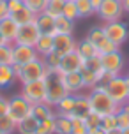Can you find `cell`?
<instances>
[{"instance_id": "31", "label": "cell", "mask_w": 129, "mask_h": 134, "mask_svg": "<svg viewBox=\"0 0 129 134\" xmlns=\"http://www.w3.org/2000/svg\"><path fill=\"white\" fill-rule=\"evenodd\" d=\"M64 5H66V0H48V5H46V11L50 16L53 18H58L64 11Z\"/></svg>"}, {"instance_id": "9", "label": "cell", "mask_w": 129, "mask_h": 134, "mask_svg": "<svg viewBox=\"0 0 129 134\" xmlns=\"http://www.w3.org/2000/svg\"><path fill=\"white\" fill-rule=\"evenodd\" d=\"M42 71H44V60L41 57H37L35 60L28 62L21 67V72L18 76V80L21 83H28V81H35V80H42Z\"/></svg>"}, {"instance_id": "12", "label": "cell", "mask_w": 129, "mask_h": 134, "mask_svg": "<svg viewBox=\"0 0 129 134\" xmlns=\"http://www.w3.org/2000/svg\"><path fill=\"white\" fill-rule=\"evenodd\" d=\"M92 111V106H90V100H88V94L85 92H80V94H74V108L69 115V118H82L85 120V116Z\"/></svg>"}, {"instance_id": "36", "label": "cell", "mask_w": 129, "mask_h": 134, "mask_svg": "<svg viewBox=\"0 0 129 134\" xmlns=\"http://www.w3.org/2000/svg\"><path fill=\"white\" fill-rule=\"evenodd\" d=\"M62 16H66L67 20L76 21L80 16H78V7H76V2H67L66 0V5H64V11H62Z\"/></svg>"}, {"instance_id": "18", "label": "cell", "mask_w": 129, "mask_h": 134, "mask_svg": "<svg viewBox=\"0 0 129 134\" xmlns=\"http://www.w3.org/2000/svg\"><path fill=\"white\" fill-rule=\"evenodd\" d=\"M35 25L39 28L41 34H50V35H55V18L50 16L48 13H41L35 16Z\"/></svg>"}, {"instance_id": "50", "label": "cell", "mask_w": 129, "mask_h": 134, "mask_svg": "<svg viewBox=\"0 0 129 134\" xmlns=\"http://www.w3.org/2000/svg\"><path fill=\"white\" fill-rule=\"evenodd\" d=\"M4 44H7V41H6V37L0 34V46H4Z\"/></svg>"}, {"instance_id": "41", "label": "cell", "mask_w": 129, "mask_h": 134, "mask_svg": "<svg viewBox=\"0 0 129 134\" xmlns=\"http://www.w3.org/2000/svg\"><path fill=\"white\" fill-rule=\"evenodd\" d=\"M101 115L99 113H95V111H90V113L85 116V124H87V127L88 129H92V127H99L101 125Z\"/></svg>"}, {"instance_id": "13", "label": "cell", "mask_w": 129, "mask_h": 134, "mask_svg": "<svg viewBox=\"0 0 129 134\" xmlns=\"http://www.w3.org/2000/svg\"><path fill=\"white\" fill-rule=\"evenodd\" d=\"M53 46H55V51L60 55H67L71 51H74L76 49V39L73 35H66V34H55L53 35Z\"/></svg>"}, {"instance_id": "44", "label": "cell", "mask_w": 129, "mask_h": 134, "mask_svg": "<svg viewBox=\"0 0 129 134\" xmlns=\"http://www.w3.org/2000/svg\"><path fill=\"white\" fill-rule=\"evenodd\" d=\"M7 113H9V99L0 94V116H4Z\"/></svg>"}, {"instance_id": "49", "label": "cell", "mask_w": 129, "mask_h": 134, "mask_svg": "<svg viewBox=\"0 0 129 134\" xmlns=\"http://www.w3.org/2000/svg\"><path fill=\"white\" fill-rule=\"evenodd\" d=\"M106 134H122V129H113V131H108Z\"/></svg>"}, {"instance_id": "51", "label": "cell", "mask_w": 129, "mask_h": 134, "mask_svg": "<svg viewBox=\"0 0 129 134\" xmlns=\"http://www.w3.org/2000/svg\"><path fill=\"white\" fill-rule=\"evenodd\" d=\"M126 85H127V92H129V74L126 76Z\"/></svg>"}, {"instance_id": "38", "label": "cell", "mask_w": 129, "mask_h": 134, "mask_svg": "<svg viewBox=\"0 0 129 134\" xmlns=\"http://www.w3.org/2000/svg\"><path fill=\"white\" fill-rule=\"evenodd\" d=\"M55 118H48V120L39 122V127H37L35 134H55Z\"/></svg>"}, {"instance_id": "29", "label": "cell", "mask_w": 129, "mask_h": 134, "mask_svg": "<svg viewBox=\"0 0 129 134\" xmlns=\"http://www.w3.org/2000/svg\"><path fill=\"white\" fill-rule=\"evenodd\" d=\"M23 4L27 7L30 13H34L35 16L41 14L46 11V5H48V0H23Z\"/></svg>"}, {"instance_id": "43", "label": "cell", "mask_w": 129, "mask_h": 134, "mask_svg": "<svg viewBox=\"0 0 129 134\" xmlns=\"http://www.w3.org/2000/svg\"><path fill=\"white\" fill-rule=\"evenodd\" d=\"M7 7H9V14H13L16 11L23 9L25 4H23V0H7Z\"/></svg>"}, {"instance_id": "21", "label": "cell", "mask_w": 129, "mask_h": 134, "mask_svg": "<svg viewBox=\"0 0 129 134\" xmlns=\"http://www.w3.org/2000/svg\"><path fill=\"white\" fill-rule=\"evenodd\" d=\"M37 127H39V120L30 115L27 118H23L21 122H18L16 131H18V134H35L37 132Z\"/></svg>"}, {"instance_id": "48", "label": "cell", "mask_w": 129, "mask_h": 134, "mask_svg": "<svg viewBox=\"0 0 129 134\" xmlns=\"http://www.w3.org/2000/svg\"><path fill=\"white\" fill-rule=\"evenodd\" d=\"M122 5H124V11L129 13V0H122Z\"/></svg>"}, {"instance_id": "54", "label": "cell", "mask_w": 129, "mask_h": 134, "mask_svg": "<svg viewBox=\"0 0 129 134\" xmlns=\"http://www.w3.org/2000/svg\"><path fill=\"white\" fill-rule=\"evenodd\" d=\"M0 134H2V131H0Z\"/></svg>"}, {"instance_id": "40", "label": "cell", "mask_w": 129, "mask_h": 134, "mask_svg": "<svg viewBox=\"0 0 129 134\" xmlns=\"http://www.w3.org/2000/svg\"><path fill=\"white\" fill-rule=\"evenodd\" d=\"M73 120V129H71V134H87L88 132V127L85 120L82 118H71Z\"/></svg>"}, {"instance_id": "17", "label": "cell", "mask_w": 129, "mask_h": 134, "mask_svg": "<svg viewBox=\"0 0 129 134\" xmlns=\"http://www.w3.org/2000/svg\"><path fill=\"white\" fill-rule=\"evenodd\" d=\"M53 35H50V34H41V37H39V41L35 42V51H37V55L41 57V58H44V57H48V55L51 53V51H55V46H53Z\"/></svg>"}, {"instance_id": "10", "label": "cell", "mask_w": 129, "mask_h": 134, "mask_svg": "<svg viewBox=\"0 0 129 134\" xmlns=\"http://www.w3.org/2000/svg\"><path fill=\"white\" fill-rule=\"evenodd\" d=\"M41 37V32L35 25V21L32 23H27V25H21L20 30H18V35H16V41L14 44H23V46H35V42Z\"/></svg>"}, {"instance_id": "35", "label": "cell", "mask_w": 129, "mask_h": 134, "mask_svg": "<svg viewBox=\"0 0 129 134\" xmlns=\"http://www.w3.org/2000/svg\"><path fill=\"white\" fill-rule=\"evenodd\" d=\"M85 67H87V69H90L92 72H95L99 78H101V74L104 72L103 64H101V55H97V57H92V58L85 60Z\"/></svg>"}, {"instance_id": "47", "label": "cell", "mask_w": 129, "mask_h": 134, "mask_svg": "<svg viewBox=\"0 0 129 134\" xmlns=\"http://www.w3.org/2000/svg\"><path fill=\"white\" fill-rule=\"evenodd\" d=\"M90 4H92V7H94V11L97 13L99 7H101V4H103V0H90Z\"/></svg>"}, {"instance_id": "16", "label": "cell", "mask_w": 129, "mask_h": 134, "mask_svg": "<svg viewBox=\"0 0 129 134\" xmlns=\"http://www.w3.org/2000/svg\"><path fill=\"white\" fill-rule=\"evenodd\" d=\"M18 30H20V25H18L11 16H7V18H4V20H0V34L6 37L7 42L14 44L16 35H18Z\"/></svg>"}, {"instance_id": "8", "label": "cell", "mask_w": 129, "mask_h": 134, "mask_svg": "<svg viewBox=\"0 0 129 134\" xmlns=\"http://www.w3.org/2000/svg\"><path fill=\"white\" fill-rule=\"evenodd\" d=\"M103 28L108 35V39L111 42H115L119 48L122 46L129 37V30L126 27V23H122V21H108V23L103 25Z\"/></svg>"}, {"instance_id": "52", "label": "cell", "mask_w": 129, "mask_h": 134, "mask_svg": "<svg viewBox=\"0 0 129 134\" xmlns=\"http://www.w3.org/2000/svg\"><path fill=\"white\" fill-rule=\"evenodd\" d=\"M122 134H129V127H127V129H124V131H122Z\"/></svg>"}, {"instance_id": "45", "label": "cell", "mask_w": 129, "mask_h": 134, "mask_svg": "<svg viewBox=\"0 0 129 134\" xmlns=\"http://www.w3.org/2000/svg\"><path fill=\"white\" fill-rule=\"evenodd\" d=\"M9 16V7H7V0H0V20H4Z\"/></svg>"}, {"instance_id": "28", "label": "cell", "mask_w": 129, "mask_h": 134, "mask_svg": "<svg viewBox=\"0 0 129 134\" xmlns=\"http://www.w3.org/2000/svg\"><path fill=\"white\" fill-rule=\"evenodd\" d=\"M87 39L92 42L95 46V49H97V44L101 42V41L106 39V32H104V28H103V25H97V27H92L90 30H88L87 34Z\"/></svg>"}, {"instance_id": "19", "label": "cell", "mask_w": 129, "mask_h": 134, "mask_svg": "<svg viewBox=\"0 0 129 134\" xmlns=\"http://www.w3.org/2000/svg\"><path fill=\"white\" fill-rule=\"evenodd\" d=\"M32 116H35L39 122H42V120H48V118H55L57 116V111L48 102H39V104H34L32 106Z\"/></svg>"}, {"instance_id": "27", "label": "cell", "mask_w": 129, "mask_h": 134, "mask_svg": "<svg viewBox=\"0 0 129 134\" xmlns=\"http://www.w3.org/2000/svg\"><path fill=\"white\" fill-rule=\"evenodd\" d=\"M0 64H4V65L14 64V44L7 42L4 46H0Z\"/></svg>"}, {"instance_id": "53", "label": "cell", "mask_w": 129, "mask_h": 134, "mask_svg": "<svg viewBox=\"0 0 129 134\" xmlns=\"http://www.w3.org/2000/svg\"><path fill=\"white\" fill-rule=\"evenodd\" d=\"M67 2H76V0H67Z\"/></svg>"}, {"instance_id": "4", "label": "cell", "mask_w": 129, "mask_h": 134, "mask_svg": "<svg viewBox=\"0 0 129 134\" xmlns=\"http://www.w3.org/2000/svg\"><path fill=\"white\" fill-rule=\"evenodd\" d=\"M32 115V104L21 94H14L9 97V116L16 124Z\"/></svg>"}, {"instance_id": "37", "label": "cell", "mask_w": 129, "mask_h": 134, "mask_svg": "<svg viewBox=\"0 0 129 134\" xmlns=\"http://www.w3.org/2000/svg\"><path fill=\"white\" fill-rule=\"evenodd\" d=\"M101 127L108 132L113 129H119V120H117V115H104L101 118Z\"/></svg>"}, {"instance_id": "24", "label": "cell", "mask_w": 129, "mask_h": 134, "mask_svg": "<svg viewBox=\"0 0 129 134\" xmlns=\"http://www.w3.org/2000/svg\"><path fill=\"white\" fill-rule=\"evenodd\" d=\"M73 108H74V94H67L64 99L58 100V104L55 106V111H57V115L69 116L71 111H73Z\"/></svg>"}, {"instance_id": "39", "label": "cell", "mask_w": 129, "mask_h": 134, "mask_svg": "<svg viewBox=\"0 0 129 134\" xmlns=\"http://www.w3.org/2000/svg\"><path fill=\"white\" fill-rule=\"evenodd\" d=\"M117 49H119V46L108 39V35H106V39H104V41H101V42L97 44V51H99V55L111 53V51H117Z\"/></svg>"}, {"instance_id": "32", "label": "cell", "mask_w": 129, "mask_h": 134, "mask_svg": "<svg viewBox=\"0 0 129 134\" xmlns=\"http://www.w3.org/2000/svg\"><path fill=\"white\" fill-rule=\"evenodd\" d=\"M76 7H78V16L80 18H88V16L95 14L90 0H76Z\"/></svg>"}, {"instance_id": "33", "label": "cell", "mask_w": 129, "mask_h": 134, "mask_svg": "<svg viewBox=\"0 0 129 134\" xmlns=\"http://www.w3.org/2000/svg\"><path fill=\"white\" fill-rule=\"evenodd\" d=\"M16 125L18 124L9 116V113L0 116V131H2V134H13L16 131Z\"/></svg>"}, {"instance_id": "2", "label": "cell", "mask_w": 129, "mask_h": 134, "mask_svg": "<svg viewBox=\"0 0 129 134\" xmlns=\"http://www.w3.org/2000/svg\"><path fill=\"white\" fill-rule=\"evenodd\" d=\"M88 100H90L92 111L99 113L101 116H104V115H115L122 108V104H117L115 100L108 95L106 87H103L99 83L94 88L88 90Z\"/></svg>"}, {"instance_id": "14", "label": "cell", "mask_w": 129, "mask_h": 134, "mask_svg": "<svg viewBox=\"0 0 129 134\" xmlns=\"http://www.w3.org/2000/svg\"><path fill=\"white\" fill-rule=\"evenodd\" d=\"M62 80H64V85H66V88H67L69 94H80V92H85V83H83V78H82V71L62 74Z\"/></svg>"}, {"instance_id": "26", "label": "cell", "mask_w": 129, "mask_h": 134, "mask_svg": "<svg viewBox=\"0 0 129 134\" xmlns=\"http://www.w3.org/2000/svg\"><path fill=\"white\" fill-rule=\"evenodd\" d=\"M11 18H13L18 25H27V23H32V21H35V14L34 13H30L27 7H23V9H20V11H16V13L13 14H9Z\"/></svg>"}, {"instance_id": "7", "label": "cell", "mask_w": 129, "mask_h": 134, "mask_svg": "<svg viewBox=\"0 0 129 134\" xmlns=\"http://www.w3.org/2000/svg\"><path fill=\"white\" fill-rule=\"evenodd\" d=\"M101 64H103V69L106 72H111L115 76H120L126 67V58L124 55L120 53V49L117 51H111V53H104L101 55Z\"/></svg>"}, {"instance_id": "3", "label": "cell", "mask_w": 129, "mask_h": 134, "mask_svg": "<svg viewBox=\"0 0 129 134\" xmlns=\"http://www.w3.org/2000/svg\"><path fill=\"white\" fill-rule=\"evenodd\" d=\"M25 99L34 106L39 102H46V83L44 80H35L28 83H21V92Z\"/></svg>"}, {"instance_id": "23", "label": "cell", "mask_w": 129, "mask_h": 134, "mask_svg": "<svg viewBox=\"0 0 129 134\" xmlns=\"http://www.w3.org/2000/svg\"><path fill=\"white\" fill-rule=\"evenodd\" d=\"M74 32V21L67 20L66 16H58L55 18V34H66V35H73Z\"/></svg>"}, {"instance_id": "11", "label": "cell", "mask_w": 129, "mask_h": 134, "mask_svg": "<svg viewBox=\"0 0 129 134\" xmlns=\"http://www.w3.org/2000/svg\"><path fill=\"white\" fill-rule=\"evenodd\" d=\"M85 67V58L78 51H71L67 55H62L60 57V64H58V71L62 74L66 72H76V71H82Z\"/></svg>"}, {"instance_id": "1", "label": "cell", "mask_w": 129, "mask_h": 134, "mask_svg": "<svg viewBox=\"0 0 129 134\" xmlns=\"http://www.w3.org/2000/svg\"><path fill=\"white\" fill-rule=\"evenodd\" d=\"M42 80L46 83V102L50 106H57L58 100L64 99L69 94L64 80H62V72L55 67H50L44 64V71H42Z\"/></svg>"}, {"instance_id": "42", "label": "cell", "mask_w": 129, "mask_h": 134, "mask_svg": "<svg viewBox=\"0 0 129 134\" xmlns=\"http://www.w3.org/2000/svg\"><path fill=\"white\" fill-rule=\"evenodd\" d=\"M42 60H44V64H46V65L58 69V64H60V55L57 53V51H51V53L48 55V57H44Z\"/></svg>"}, {"instance_id": "30", "label": "cell", "mask_w": 129, "mask_h": 134, "mask_svg": "<svg viewBox=\"0 0 129 134\" xmlns=\"http://www.w3.org/2000/svg\"><path fill=\"white\" fill-rule=\"evenodd\" d=\"M82 78H83V83H85V90H90L99 83V76L95 72H92L90 69H87V67L82 69Z\"/></svg>"}, {"instance_id": "15", "label": "cell", "mask_w": 129, "mask_h": 134, "mask_svg": "<svg viewBox=\"0 0 129 134\" xmlns=\"http://www.w3.org/2000/svg\"><path fill=\"white\" fill-rule=\"evenodd\" d=\"M39 55L32 46H23V44H14V64L18 65H25L28 62L35 60ZM13 64V65H14Z\"/></svg>"}, {"instance_id": "22", "label": "cell", "mask_w": 129, "mask_h": 134, "mask_svg": "<svg viewBox=\"0 0 129 134\" xmlns=\"http://www.w3.org/2000/svg\"><path fill=\"white\" fill-rule=\"evenodd\" d=\"M76 51L82 55L85 60H88V58H92V57H97V55H99V51L95 49V46L87 39V37H85V39H82L78 44H76Z\"/></svg>"}, {"instance_id": "6", "label": "cell", "mask_w": 129, "mask_h": 134, "mask_svg": "<svg viewBox=\"0 0 129 134\" xmlns=\"http://www.w3.org/2000/svg\"><path fill=\"white\" fill-rule=\"evenodd\" d=\"M106 92L117 104H127L129 102V92L127 85H126V76H113L111 80L106 83Z\"/></svg>"}, {"instance_id": "34", "label": "cell", "mask_w": 129, "mask_h": 134, "mask_svg": "<svg viewBox=\"0 0 129 134\" xmlns=\"http://www.w3.org/2000/svg\"><path fill=\"white\" fill-rule=\"evenodd\" d=\"M117 120H119V129H127L129 127V102L124 104L119 111H117Z\"/></svg>"}, {"instance_id": "25", "label": "cell", "mask_w": 129, "mask_h": 134, "mask_svg": "<svg viewBox=\"0 0 129 134\" xmlns=\"http://www.w3.org/2000/svg\"><path fill=\"white\" fill-rule=\"evenodd\" d=\"M73 120L66 115H57L55 118V134H71Z\"/></svg>"}, {"instance_id": "46", "label": "cell", "mask_w": 129, "mask_h": 134, "mask_svg": "<svg viewBox=\"0 0 129 134\" xmlns=\"http://www.w3.org/2000/svg\"><path fill=\"white\" fill-rule=\"evenodd\" d=\"M87 134H106V131L99 125V127H92V129H88V132Z\"/></svg>"}, {"instance_id": "20", "label": "cell", "mask_w": 129, "mask_h": 134, "mask_svg": "<svg viewBox=\"0 0 129 134\" xmlns=\"http://www.w3.org/2000/svg\"><path fill=\"white\" fill-rule=\"evenodd\" d=\"M16 80H18V76L14 74L13 65H4V64H0V90L11 88Z\"/></svg>"}, {"instance_id": "5", "label": "cell", "mask_w": 129, "mask_h": 134, "mask_svg": "<svg viewBox=\"0 0 129 134\" xmlns=\"http://www.w3.org/2000/svg\"><path fill=\"white\" fill-rule=\"evenodd\" d=\"M124 13L126 11H124L122 0H103L101 7L95 14L103 23H108V21H120Z\"/></svg>"}]
</instances>
